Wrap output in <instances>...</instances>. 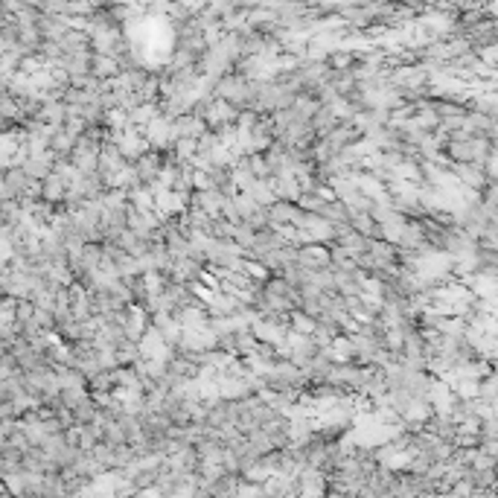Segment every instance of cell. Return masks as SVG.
I'll return each instance as SVG.
<instances>
[{"label":"cell","mask_w":498,"mask_h":498,"mask_svg":"<svg viewBox=\"0 0 498 498\" xmlns=\"http://www.w3.org/2000/svg\"><path fill=\"white\" fill-rule=\"evenodd\" d=\"M301 265L312 274H321V272H330L332 257H330V248L326 245H301Z\"/></svg>","instance_id":"1"},{"label":"cell","mask_w":498,"mask_h":498,"mask_svg":"<svg viewBox=\"0 0 498 498\" xmlns=\"http://www.w3.org/2000/svg\"><path fill=\"white\" fill-rule=\"evenodd\" d=\"M341 125V120L332 114V108H321L318 114H315V120H312V129H315V134L323 140V137H330L335 129Z\"/></svg>","instance_id":"2"},{"label":"cell","mask_w":498,"mask_h":498,"mask_svg":"<svg viewBox=\"0 0 498 498\" xmlns=\"http://www.w3.org/2000/svg\"><path fill=\"white\" fill-rule=\"evenodd\" d=\"M289 326H292V335H312V332L318 330V321L309 318L303 309H297L294 315L289 318Z\"/></svg>","instance_id":"3"}]
</instances>
